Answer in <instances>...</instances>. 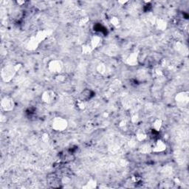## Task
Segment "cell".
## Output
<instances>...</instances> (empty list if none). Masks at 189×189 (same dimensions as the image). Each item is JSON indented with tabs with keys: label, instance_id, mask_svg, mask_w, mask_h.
<instances>
[{
	"label": "cell",
	"instance_id": "1",
	"mask_svg": "<svg viewBox=\"0 0 189 189\" xmlns=\"http://www.w3.org/2000/svg\"><path fill=\"white\" fill-rule=\"evenodd\" d=\"M52 128L55 129L56 131H64V129L67 128V123L66 120L61 118V117H56L52 121Z\"/></svg>",
	"mask_w": 189,
	"mask_h": 189
},
{
	"label": "cell",
	"instance_id": "2",
	"mask_svg": "<svg viewBox=\"0 0 189 189\" xmlns=\"http://www.w3.org/2000/svg\"><path fill=\"white\" fill-rule=\"evenodd\" d=\"M63 64L60 61H52L49 64V69L51 72L59 73L62 69Z\"/></svg>",
	"mask_w": 189,
	"mask_h": 189
},
{
	"label": "cell",
	"instance_id": "3",
	"mask_svg": "<svg viewBox=\"0 0 189 189\" xmlns=\"http://www.w3.org/2000/svg\"><path fill=\"white\" fill-rule=\"evenodd\" d=\"M2 106L5 111H11L13 109L14 103H13V100L9 98H5L2 101Z\"/></svg>",
	"mask_w": 189,
	"mask_h": 189
},
{
	"label": "cell",
	"instance_id": "4",
	"mask_svg": "<svg viewBox=\"0 0 189 189\" xmlns=\"http://www.w3.org/2000/svg\"><path fill=\"white\" fill-rule=\"evenodd\" d=\"M176 100L178 103L182 105H185L188 102V93H180L177 95Z\"/></svg>",
	"mask_w": 189,
	"mask_h": 189
},
{
	"label": "cell",
	"instance_id": "5",
	"mask_svg": "<svg viewBox=\"0 0 189 189\" xmlns=\"http://www.w3.org/2000/svg\"><path fill=\"white\" fill-rule=\"evenodd\" d=\"M175 183L172 180L170 179H166L163 180L159 184V188H171L174 186Z\"/></svg>",
	"mask_w": 189,
	"mask_h": 189
},
{
	"label": "cell",
	"instance_id": "6",
	"mask_svg": "<svg viewBox=\"0 0 189 189\" xmlns=\"http://www.w3.org/2000/svg\"><path fill=\"white\" fill-rule=\"evenodd\" d=\"M54 99V93L52 91H46L42 95V100L45 103H50Z\"/></svg>",
	"mask_w": 189,
	"mask_h": 189
},
{
	"label": "cell",
	"instance_id": "7",
	"mask_svg": "<svg viewBox=\"0 0 189 189\" xmlns=\"http://www.w3.org/2000/svg\"><path fill=\"white\" fill-rule=\"evenodd\" d=\"M166 144H165V143L163 142V141L162 140H157L156 142L155 145H154V146L153 147V151H157V152H159V151H164L165 149H166Z\"/></svg>",
	"mask_w": 189,
	"mask_h": 189
},
{
	"label": "cell",
	"instance_id": "8",
	"mask_svg": "<svg viewBox=\"0 0 189 189\" xmlns=\"http://www.w3.org/2000/svg\"><path fill=\"white\" fill-rule=\"evenodd\" d=\"M90 97H91V91L86 89L83 91L82 93L81 94V100L85 101V100L89 99Z\"/></svg>",
	"mask_w": 189,
	"mask_h": 189
},
{
	"label": "cell",
	"instance_id": "9",
	"mask_svg": "<svg viewBox=\"0 0 189 189\" xmlns=\"http://www.w3.org/2000/svg\"><path fill=\"white\" fill-rule=\"evenodd\" d=\"M100 41V37H98V36H94V37H93V39H92V42H91L92 47H97V46L99 45Z\"/></svg>",
	"mask_w": 189,
	"mask_h": 189
},
{
	"label": "cell",
	"instance_id": "10",
	"mask_svg": "<svg viewBox=\"0 0 189 189\" xmlns=\"http://www.w3.org/2000/svg\"><path fill=\"white\" fill-rule=\"evenodd\" d=\"M96 183H95V180H89L87 183L86 184L85 186H83V188H96Z\"/></svg>",
	"mask_w": 189,
	"mask_h": 189
},
{
	"label": "cell",
	"instance_id": "11",
	"mask_svg": "<svg viewBox=\"0 0 189 189\" xmlns=\"http://www.w3.org/2000/svg\"><path fill=\"white\" fill-rule=\"evenodd\" d=\"M137 59H138V57H137V56L134 55L133 54V55L129 56V59H128V61H129V64H132V65H133V64H135V63H137V60H138Z\"/></svg>",
	"mask_w": 189,
	"mask_h": 189
},
{
	"label": "cell",
	"instance_id": "12",
	"mask_svg": "<svg viewBox=\"0 0 189 189\" xmlns=\"http://www.w3.org/2000/svg\"><path fill=\"white\" fill-rule=\"evenodd\" d=\"M162 122L161 120H156L155 122H154V124L153 125V127H154V129H155V131H158L160 129L161 127V125H162Z\"/></svg>",
	"mask_w": 189,
	"mask_h": 189
}]
</instances>
